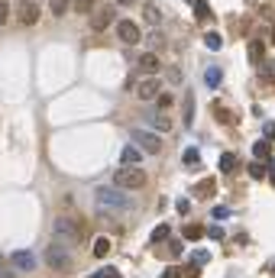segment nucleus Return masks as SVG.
I'll return each instance as SVG.
<instances>
[{
	"instance_id": "nucleus-18",
	"label": "nucleus",
	"mask_w": 275,
	"mask_h": 278,
	"mask_svg": "<svg viewBox=\"0 0 275 278\" xmlns=\"http://www.w3.org/2000/svg\"><path fill=\"white\" fill-rule=\"evenodd\" d=\"M72 6V0H49V10L52 16H65V10Z\"/></svg>"
},
{
	"instance_id": "nucleus-9",
	"label": "nucleus",
	"mask_w": 275,
	"mask_h": 278,
	"mask_svg": "<svg viewBox=\"0 0 275 278\" xmlns=\"http://www.w3.org/2000/svg\"><path fill=\"white\" fill-rule=\"evenodd\" d=\"M116 36H120L123 45H136L142 39V32H140V26H136L133 19H120V23H116Z\"/></svg>"
},
{
	"instance_id": "nucleus-1",
	"label": "nucleus",
	"mask_w": 275,
	"mask_h": 278,
	"mask_svg": "<svg viewBox=\"0 0 275 278\" xmlns=\"http://www.w3.org/2000/svg\"><path fill=\"white\" fill-rule=\"evenodd\" d=\"M94 201H98V207L100 210H130L133 207V201L126 198V191L123 188H107V185H100V188H94Z\"/></svg>"
},
{
	"instance_id": "nucleus-21",
	"label": "nucleus",
	"mask_w": 275,
	"mask_h": 278,
	"mask_svg": "<svg viewBox=\"0 0 275 278\" xmlns=\"http://www.w3.org/2000/svg\"><path fill=\"white\" fill-rule=\"evenodd\" d=\"M252 155H256V159H269V139L252 142Z\"/></svg>"
},
{
	"instance_id": "nucleus-38",
	"label": "nucleus",
	"mask_w": 275,
	"mask_h": 278,
	"mask_svg": "<svg viewBox=\"0 0 275 278\" xmlns=\"http://www.w3.org/2000/svg\"><path fill=\"white\" fill-rule=\"evenodd\" d=\"M208 236H210V240H224V230H220V227H208Z\"/></svg>"
},
{
	"instance_id": "nucleus-35",
	"label": "nucleus",
	"mask_w": 275,
	"mask_h": 278,
	"mask_svg": "<svg viewBox=\"0 0 275 278\" xmlns=\"http://www.w3.org/2000/svg\"><path fill=\"white\" fill-rule=\"evenodd\" d=\"M6 19H10V3H6V0H0V26H4Z\"/></svg>"
},
{
	"instance_id": "nucleus-36",
	"label": "nucleus",
	"mask_w": 275,
	"mask_h": 278,
	"mask_svg": "<svg viewBox=\"0 0 275 278\" xmlns=\"http://www.w3.org/2000/svg\"><path fill=\"white\" fill-rule=\"evenodd\" d=\"M198 275H201V266H194V262H191V266L184 269V278H198Z\"/></svg>"
},
{
	"instance_id": "nucleus-10",
	"label": "nucleus",
	"mask_w": 275,
	"mask_h": 278,
	"mask_svg": "<svg viewBox=\"0 0 275 278\" xmlns=\"http://www.w3.org/2000/svg\"><path fill=\"white\" fill-rule=\"evenodd\" d=\"M114 19H116V10H114V6H100V10L98 13H94V19H91V26H94V29H107V26L110 23H114Z\"/></svg>"
},
{
	"instance_id": "nucleus-33",
	"label": "nucleus",
	"mask_w": 275,
	"mask_h": 278,
	"mask_svg": "<svg viewBox=\"0 0 275 278\" xmlns=\"http://www.w3.org/2000/svg\"><path fill=\"white\" fill-rule=\"evenodd\" d=\"M91 278H120V272H116L114 266H107V269H100V272H94Z\"/></svg>"
},
{
	"instance_id": "nucleus-6",
	"label": "nucleus",
	"mask_w": 275,
	"mask_h": 278,
	"mask_svg": "<svg viewBox=\"0 0 275 278\" xmlns=\"http://www.w3.org/2000/svg\"><path fill=\"white\" fill-rule=\"evenodd\" d=\"M133 94L140 100H156L162 94V81L156 78V74H146L142 81H136V84H133Z\"/></svg>"
},
{
	"instance_id": "nucleus-7",
	"label": "nucleus",
	"mask_w": 275,
	"mask_h": 278,
	"mask_svg": "<svg viewBox=\"0 0 275 278\" xmlns=\"http://www.w3.org/2000/svg\"><path fill=\"white\" fill-rule=\"evenodd\" d=\"M16 19L23 26H36L42 19V10H39L36 0H16Z\"/></svg>"
},
{
	"instance_id": "nucleus-30",
	"label": "nucleus",
	"mask_w": 275,
	"mask_h": 278,
	"mask_svg": "<svg viewBox=\"0 0 275 278\" xmlns=\"http://www.w3.org/2000/svg\"><path fill=\"white\" fill-rule=\"evenodd\" d=\"M156 104H159V110H168V107L175 104V97H172V94H165V91H162L159 97H156Z\"/></svg>"
},
{
	"instance_id": "nucleus-34",
	"label": "nucleus",
	"mask_w": 275,
	"mask_h": 278,
	"mask_svg": "<svg viewBox=\"0 0 275 278\" xmlns=\"http://www.w3.org/2000/svg\"><path fill=\"white\" fill-rule=\"evenodd\" d=\"M10 269H13V266L4 259V256H0V278H13V272H10Z\"/></svg>"
},
{
	"instance_id": "nucleus-15",
	"label": "nucleus",
	"mask_w": 275,
	"mask_h": 278,
	"mask_svg": "<svg viewBox=\"0 0 275 278\" xmlns=\"http://www.w3.org/2000/svg\"><path fill=\"white\" fill-rule=\"evenodd\" d=\"M142 16H146L149 26H159V23H162V13H159V6H156V3H146V6H142Z\"/></svg>"
},
{
	"instance_id": "nucleus-40",
	"label": "nucleus",
	"mask_w": 275,
	"mask_h": 278,
	"mask_svg": "<svg viewBox=\"0 0 275 278\" xmlns=\"http://www.w3.org/2000/svg\"><path fill=\"white\" fill-rule=\"evenodd\" d=\"M214 217H217V220H224V217H230V207H214Z\"/></svg>"
},
{
	"instance_id": "nucleus-2",
	"label": "nucleus",
	"mask_w": 275,
	"mask_h": 278,
	"mask_svg": "<svg viewBox=\"0 0 275 278\" xmlns=\"http://www.w3.org/2000/svg\"><path fill=\"white\" fill-rule=\"evenodd\" d=\"M52 240L62 243V246H68V249H74L81 243V227L74 220H68V217H58L55 227H52Z\"/></svg>"
},
{
	"instance_id": "nucleus-5",
	"label": "nucleus",
	"mask_w": 275,
	"mask_h": 278,
	"mask_svg": "<svg viewBox=\"0 0 275 278\" xmlns=\"http://www.w3.org/2000/svg\"><path fill=\"white\" fill-rule=\"evenodd\" d=\"M46 266L55 269V272H68V269H72V249L52 240L49 246H46Z\"/></svg>"
},
{
	"instance_id": "nucleus-11",
	"label": "nucleus",
	"mask_w": 275,
	"mask_h": 278,
	"mask_svg": "<svg viewBox=\"0 0 275 278\" xmlns=\"http://www.w3.org/2000/svg\"><path fill=\"white\" fill-rule=\"evenodd\" d=\"M140 159H142V149L136 146H126V149H120V165H140Z\"/></svg>"
},
{
	"instance_id": "nucleus-24",
	"label": "nucleus",
	"mask_w": 275,
	"mask_h": 278,
	"mask_svg": "<svg viewBox=\"0 0 275 278\" xmlns=\"http://www.w3.org/2000/svg\"><path fill=\"white\" fill-rule=\"evenodd\" d=\"M246 172H250V178H252V181L266 178V165H262V162H250V168H246Z\"/></svg>"
},
{
	"instance_id": "nucleus-22",
	"label": "nucleus",
	"mask_w": 275,
	"mask_h": 278,
	"mask_svg": "<svg viewBox=\"0 0 275 278\" xmlns=\"http://www.w3.org/2000/svg\"><path fill=\"white\" fill-rule=\"evenodd\" d=\"M152 130H156V133H168V130H172V120L165 117V113H159V117L152 120Z\"/></svg>"
},
{
	"instance_id": "nucleus-45",
	"label": "nucleus",
	"mask_w": 275,
	"mask_h": 278,
	"mask_svg": "<svg viewBox=\"0 0 275 278\" xmlns=\"http://www.w3.org/2000/svg\"><path fill=\"white\" fill-rule=\"evenodd\" d=\"M272 272H275V269H272Z\"/></svg>"
},
{
	"instance_id": "nucleus-4",
	"label": "nucleus",
	"mask_w": 275,
	"mask_h": 278,
	"mask_svg": "<svg viewBox=\"0 0 275 278\" xmlns=\"http://www.w3.org/2000/svg\"><path fill=\"white\" fill-rule=\"evenodd\" d=\"M130 139H133V142H136V146H140L146 155H159L162 149H165L159 133H152V130H142V126H133V130H130Z\"/></svg>"
},
{
	"instance_id": "nucleus-3",
	"label": "nucleus",
	"mask_w": 275,
	"mask_h": 278,
	"mask_svg": "<svg viewBox=\"0 0 275 278\" xmlns=\"http://www.w3.org/2000/svg\"><path fill=\"white\" fill-rule=\"evenodd\" d=\"M114 185L123 191H140V188H146V172L140 165H120V172L114 175Z\"/></svg>"
},
{
	"instance_id": "nucleus-29",
	"label": "nucleus",
	"mask_w": 275,
	"mask_h": 278,
	"mask_svg": "<svg viewBox=\"0 0 275 278\" xmlns=\"http://www.w3.org/2000/svg\"><path fill=\"white\" fill-rule=\"evenodd\" d=\"M98 0H74V13H91Z\"/></svg>"
},
{
	"instance_id": "nucleus-13",
	"label": "nucleus",
	"mask_w": 275,
	"mask_h": 278,
	"mask_svg": "<svg viewBox=\"0 0 275 278\" xmlns=\"http://www.w3.org/2000/svg\"><path fill=\"white\" fill-rule=\"evenodd\" d=\"M182 123L184 126H194V97H191V94L182 100Z\"/></svg>"
},
{
	"instance_id": "nucleus-42",
	"label": "nucleus",
	"mask_w": 275,
	"mask_h": 278,
	"mask_svg": "<svg viewBox=\"0 0 275 278\" xmlns=\"http://www.w3.org/2000/svg\"><path fill=\"white\" fill-rule=\"evenodd\" d=\"M116 3H120V6H130V3H133V0H116Z\"/></svg>"
},
{
	"instance_id": "nucleus-26",
	"label": "nucleus",
	"mask_w": 275,
	"mask_h": 278,
	"mask_svg": "<svg viewBox=\"0 0 275 278\" xmlns=\"http://www.w3.org/2000/svg\"><path fill=\"white\" fill-rule=\"evenodd\" d=\"M191 262H194V266H208L210 253H208V249H194V253H191Z\"/></svg>"
},
{
	"instance_id": "nucleus-43",
	"label": "nucleus",
	"mask_w": 275,
	"mask_h": 278,
	"mask_svg": "<svg viewBox=\"0 0 275 278\" xmlns=\"http://www.w3.org/2000/svg\"><path fill=\"white\" fill-rule=\"evenodd\" d=\"M188 3H191V6H194V3H198V0H188Z\"/></svg>"
},
{
	"instance_id": "nucleus-17",
	"label": "nucleus",
	"mask_w": 275,
	"mask_h": 278,
	"mask_svg": "<svg viewBox=\"0 0 275 278\" xmlns=\"http://www.w3.org/2000/svg\"><path fill=\"white\" fill-rule=\"evenodd\" d=\"M250 58H252V62H262V58H266V45L259 42V39H252V42H250Z\"/></svg>"
},
{
	"instance_id": "nucleus-14",
	"label": "nucleus",
	"mask_w": 275,
	"mask_h": 278,
	"mask_svg": "<svg viewBox=\"0 0 275 278\" xmlns=\"http://www.w3.org/2000/svg\"><path fill=\"white\" fill-rule=\"evenodd\" d=\"M165 240H172V227H168V223H159V227H156V233L149 236V243H152V246H159V243H165Z\"/></svg>"
},
{
	"instance_id": "nucleus-41",
	"label": "nucleus",
	"mask_w": 275,
	"mask_h": 278,
	"mask_svg": "<svg viewBox=\"0 0 275 278\" xmlns=\"http://www.w3.org/2000/svg\"><path fill=\"white\" fill-rule=\"evenodd\" d=\"M269 181H272V185H275V165H272V172H269Z\"/></svg>"
},
{
	"instance_id": "nucleus-23",
	"label": "nucleus",
	"mask_w": 275,
	"mask_h": 278,
	"mask_svg": "<svg viewBox=\"0 0 275 278\" xmlns=\"http://www.w3.org/2000/svg\"><path fill=\"white\" fill-rule=\"evenodd\" d=\"M233 168H236V155L224 152V155H220V172H233Z\"/></svg>"
},
{
	"instance_id": "nucleus-12",
	"label": "nucleus",
	"mask_w": 275,
	"mask_h": 278,
	"mask_svg": "<svg viewBox=\"0 0 275 278\" xmlns=\"http://www.w3.org/2000/svg\"><path fill=\"white\" fill-rule=\"evenodd\" d=\"M136 68L146 71V74H152V71H159V58H156L152 52H142V55L136 58Z\"/></svg>"
},
{
	"instance_id": "nucleus-8",
	"label": "nucleus",
	"mask_w": 275,
	"mask_h": 278,
	"mask_svg": "<svg viewBox=\"0 0 275 278\" xmlns=\"http://www.w3.org/2000/svg\"><path fill=\"white\" fill-rule=\"evenodd\" d=\"M36 253L32 249H16V253H10V266L16 269V272H32L36 269Z\"/></svg>"
},
{
	"instance_id": "nucleus-20",
	"label": "nucleus",
	"mask_w": 275,
	"mask_h": 278,
	"mask_svg": "<svg viewBox=\"0 0 275 278\" xmlns=\"http://www.w3.org/2000/svg\"><path fill=\"white\" fill-rule=\"evenodd\" d=\"M107 253H110V240L107 236H98V240H94V256L100 259V256H107Z\"/></svg>"
},
{
	"instance_id": "nucleus-25",
	"label": "nucleus",
	"mask_w": 275,
	"mask_h": 278,
	"mask_svg": "<svg viewBox=\"0 0 275 278\" xmlns=\"http://www.w3.org/2000/svg\"><path fill=\"white\" fill-rule=\"evenodd\" d=\"M208 233L204 227H198V223H191V227H184V240H201V236Z\"/></svg>"
},
{
	"instance_id": "nucleus-16",
	"label": "nucleus",
	"mask_w": 275,
	"mask_h": 278,
	"mask_svg": "<svg viewBox=\"0 0 275 278\" xmlns=\"http://www.w3.org/2000/svg\"><path fill=\"white\" fill-rule=\"evenodd\" d=\"M204 45H208L210 52H220L224 49V36H220V32H208V36H204Z\"/></svg>"
},
{
	"instance_id": "nucleus-31",
	"label": "nucleus",
	"mask_w": 275,
	"mask_h": 278,
	"mask_svg": "<svg viewBox=\"0 0 275 278\" xmlns=\"http://www.w3.org/2000/svg\"><path fill=\"white\" fill-rule=\"evenodd\" d=\"M168 256H175V259H178V256H184V243L182 240H172L168 243Z\"/></svg>"
},
{
	"instance_id": "nucleus-19",
	"label": "nucleus",
	"mask_w": 275,
	"mask_h": 278,
	"mask_svg": "<svg viewBox=\"0 0 275 278\" xmlns=\"http://www.w3.org/2000/svg\"><path fill=\"white\" fill-rule=\"evenodd\" d=\"M146 42H149V49H162L165 36L159 32V26H152V32H149V36H146Z\"/></svg>"
},
{
	"instance_id": "nucleus-28",
	"label": "nucleus",
	"mask_w": 275,
	"mask_h": 278,
	"mask_svg": "<svg viewBox=\"0 0 275 278\" xmlns=\"http://www.w3.org/2000/svg\"><path fill=\"white\" fill-rule=\"evenodd\" d=\"M204 81H208L210 87H217L220 81H224V74H220V68H208V74H204Z\"/></svg>"
},
{
	"instance_id": "nucleus-27",
	"label": "nucleus",
	"mask_w": 275,
	"mask_h": 278,
	"mask_svg": "<svg viewBox=\"0 0 275 278\" xmlns=\"http://www.w3.org/2000/svg\"><path fill=\"white\" fill-rule=\"evenodd\" d=\"M194 16L198 19H214V16H210V6L204 3V0H198V3H194Z\"/></svg>"
},
{
	"instance_id": "nucleus-44",
	"label": "nucleus",
	"mask_w": 275,
	"mask_h": 278,
	"mask_svg": "<svg viewBox=\"0 0 275 278\" xmlns=\"http://www.w3.org/2000/svg\"><path fill=\"white\" fill-rule=\"evenodd\" d=\"M272 42H275V29H272Z\"/></svg>"
},
{
	"instance_id": "nucleus-37",
	"label": "nucleus",
	"mask_w": 275,
	"mask_h": 278,
	"mask_svg": "<svg viewBox=\"0 0 275 278\" xmlns=\"http://www.w3.org/2000/svg\"><path fill=\"white\" fill-rule=\"evenodd\" d=\"M162 278H184V272H182V269H165Z\"/></svg>"
},
{
	"instance_id": "nucleus-32",
	"label": "nucleus",
	"mask_w": 275,
	"mask_h": 278,
	"mask_svg": "<svg viewBox=\"0 0 275 278\" xmlns=\"http://www.w3.org/2000/svg\"><path fill=\"white\" fill-rule=\"evenodd\" d=\"M201 162V152L198 149H184V165H198Z\"/></svg>"
},
{
	"instance_id": "nucleus-39",
	"label": "nucleus",
	"mask_w": 275,
	"mask_h": 278,
	"mask_svg": "<svg viewBox=\"0 0 275 278\" xmlns=\"http://www.w3.org/2000/svg\"><path fill=\"white\" fill-rule=\"evenodd\" d=\"M262 133H266V139L272 142V139H275V123H266V126H262Z\"/></svg>"
}]
</instances>
